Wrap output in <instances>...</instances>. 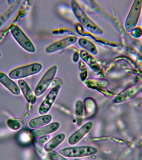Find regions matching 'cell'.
Wrapping results in <instances>:
<instances>
[{
  "instance_id": "6da1fadb",
  "label": "cell",
  "mask_w": 142,
  "mask_h": 160,
  "mask_svg": "<svg viewBox=\"0 0 142 160\" xmlns=\"http://www.w3.org/2000/svg\"><path fill=\"white\" fill-rule=\"evenodd\" d=\"M71 6L72 11L76 18L86 29L94 34H102L103 31L102 30L88 17L77 1H72Z\"/></svg>"
},
{
  "instance_id": "7a4b0ae2",
  "label": "cell",
  "mask_w": 142,
  "mask_h": 160,
  "mask_svg": "<svg viewBox=\"0 0 142 160\" xmlns=\"http://www.w3.org/2000/svg\"><path fill=\"white\" fill-rule=\"evenodd\" d=\"M98 150L91 146H81L66 148L60 150L59 153L64 157L69 158H78L96 154Z\"/></svg>"
},
{
  "instance_id": "3957f363",
  "label": "cell",
  "mask_w": 142,
  "mask_h": 160,
  "mask_svg": "<svg viewBox=\"0 0 142 160\" xmlns=\"http://www.w3.org/2000/svg\"><path fill=\"white\" fill-rule=\"evenodd\" d=\"M42 68L40 63L31 64L12 70L9 73V77L12 79L20 80L38 73Z\"/></svg>"
},
{
  "instance_id": "277c9868",
  "label": "cell",
  "mask_w": 142,
  "mask_h": 160,
  "mask_svg": "<svg viewBox=\"0 0 142 160\" xmlns=\"http://www.w3.org/2000/svg\"><path fill=\"white\" fill-rule=\"evenodd\" d=\"M10 30L14 38L22 48L30 53L35 52L36 48L33 43L19 27L12 25Z\"/></svg>"
},
{
  "instance_id": "5b68a950",
  "label": "cell",
  "mask_w": 142,
  "mask_h": 160,
  "mask_svg": "<svg viewBox=\"0 0 142 160\" xmlns=\"http://www.w3.org/2000/svg\"><path fill=\"white\" fill-rule=\"evenodd\" d=\"M57 66H54L46 71L36 86L35 94L37 97L43 94L54 79L57 72Z\"/></svg>"
},
{
  "instance_id": "8992f818",
  "label": "cell",
  "mask_w": 142,
  "mask_h": 160,
  "mask_svg": "<svg viewBox=\"0 0 142 160\" xmlns=\"http://www.w3.org/2000/svg\"><path fill=\"white\" fill-rule=\"evenodd\" d=\"M62 86V84L56 85L55 87L50 91L39 108L38 112L40 114H47V113L49 112L57 98V96H58Z\"/></svg>"
},
{
  "instance_id": "52a82bcc",
  "label": "cell",
  "mask_w": 142,
  "mask_h": 160,
  "mask_svg": "<svg viewBox=\"0 0 142 160\" xmlns=\"http://www.w3.org/2000/svg\"><path fill=\"white\" fill-rule=\"evenodd\" d=\"M77 41V38L76 36H69L65 38L54 42L46 48V53L50 54L58 52L74 44Z\"/></svg>"
},
{
  "instance_id": "ba28073f",
  "label": "cell",
  "mask_w": 142,
  "mask_h": 160,
  "mask_svg": "<svg viewBox=\"0 0 142 160\" xmlns=\"http://www.w3.org/2000/svg\"><path fill=\"white\" fill-rule=\"evenodd\" d=\"M93 126V123L92 121H89L83 125L70 136L68 139L69 144L73 146L79 142L91 131Z\"/></svg>"
},
{
  "instance_id": "9c48e42d",
  "label": "cell",
  "mask_w": 142,
  "mask_h": 160,
  "mask_svg": "<svg viewBox=\"0 0 142 160\" xmlns=\"http://www.w3.org/2000/svg\"><path fill=\"white\" fill-rule=\"evenodd\" d=\"M60 124L58 122L50 123L39 128L35 129L31 131V134L35 138L46 136L56 132L59 128Z\"/></svg>"
},
{
  "instance_id": "30bf717a",
  "label": "cell",
  "mask_w": 142,
  "mask_h": 160,
  "mask_svg": "<svg viewBox=\"0 0 142 160\" xmlns=\"http://www.w3.org/2000/svg\"><path fill=\"white\" fill-rule=\"evenodd\" d=\"M0 82L13 94L18 96L21 94L19 86L3 72H0Z\"/></svg>"
},
{
  "instance_id": "8fae6325",
  "label": "cell",
  "mask_w": 142,
  "mask_h": 160,
  "mask_svg": "<svg viewBox=\"0 0 142 160\" xmlns=\"http://www.w3.org/2000/svg\"><path fill=\"white\" fill-rule=\"evenodd\" d=\"M18 84L20 90L29 103L33 104L36 101V96L27 82L23 80H18Z\"/></svg>"
},
{
  "instance_id": "7c38bea8",
  "label": "cell",
  "mask_w": 142,
  "mask_h": 160,
  "mask_svg": "<svg viewBox=\"0 0 142 160\" xmlns=\"http://www.w3.org/2000/svg\"><path fill=\"white\" fill-rule=\"evenodd\" d=\"M52 118V116L50 115H41L31 119L29 122V126L32 128H39L50 123Z\"/></svg>"
},
{
  "instance_id": "4fadbf2b",
  "label": "cell",
  "mask_w": 142,
  "mask_h": 160,
  "mask_svg": "<svg viewBox=\"0 0 142 160\" xmlns=\"http://www.w3.org/2000/svg\"><path fill=\"white\" fill-rule=\"evenodd\" d=\"M66 138V135L63 133H59L49 140L45 144L44 149L47 152L53 151L63 142Z\"/></svg>"
},
{
  "instance_id": "5bb4252c",
  "label": "cell",
  "mask_w": 142,
  "mask_h": 160,
  "mask_svg": "<svg viewBox=\"0 0 142 160\" xmlns=\"http://www.w3.org/2000/svg\"><path fill=\"white\" fill-rule=\"evenodd\" d=\"M80 55L82 59L92 69L96 72H98L100 68L99 65L93 57L85 50L81 51Z\"/></svg>"
},
{
  "instance_id": "9a60e30c",
  "label": "cell",
  "mask_w": 142,
  "mask_h": 160,
  "mask_svg": "<svg viewBox=\"0 0 142 160\" xmlns=\"http://www.w3.org/2000/svg\"><path fill=\"white\" fill-rule=\"evenodd\" d=\"M78 44L84 49L88 51L93 55H97L98 53L97 49L94 44L85 38H80L78 41Z\"/></svg>"
},
{
  "instance_id": "2e32d148",
  "label": "cell",
  "mask_w": 142,
  "mask_h": 160,
  "mask_svg": "<svg viewBox=\"0 0 142 160\" xmlns=\"http://www.w3.org/2000/svg\"><path fill=\"white\" fill-rule=\"evenodd\" d=\"M7 123L8 127L13 131H17L21 127V123L17 120L10 119L7 121Z\"/></svg>"
},
{
  "instance_id": "e0dca14e",
  "label": "cell",
  "mask_w": 142,
  "mask_h": 160,
  "mask_svg": "<svg viewBox=\"0 0 142 160\" xmlns=\"http://www.w3.org/2000/svg\"><path fill=\"white\" fill-rule=\"evenodd\" d=\"M48 155L50 160H67L64 156L55 151L48 152Z\"/></svg>"
},
{
  "instance_id": "ac0fdd59",
  "label": "cell",
  "mask_w": 142,
  "mask_h": 160,
  "mask_svg": "<svg viewBox=\"0 0 142 160\" xmlns=\"http://www.w3.org/2000/svg\"><path fill=\"white\" fill-rule=\"evenodd\" d=\"M75 113L77 116H81L83 115V103L81 101H78L76 102Z\"/></svg>"
},
{
  "instance_id": "d6986e66",
  "label": "cell",
  "mask_w": 142,
  "mask_h": 160,
  "mask_svg": "<svg viewBox=\"0 0 142 160\" xmlns=\"http://www.w3.org/2000/svg\"><path fill=\"white\" fill-rule=\"evenodd\" d=\"M82 62H83L82 61L80 62L79 68H81V70L82 71L80 74V77L82 81H84L87 77V72L85 64L83 65V67H82Z\"/></svg>"
},
{
  "instance_id": "ffe728a7",
  "label": "cell",
  "mask_w": 142,
  "mask_h": 160,
  "mask_svg": "<svg viewBox=\"0 0 142 160\" xmlns=\"http://www.w3.org/2000/svg\"><path fill=\"white\" fill-rule=\"evenodd\" d=\"M49 139V138L47 136H41L40 138L39 139V141L40 143L44 144L48 142V140Z\"/></svg>"
},
{
  "instance_id": "44dd1931",
  "label": "cell",
  "mask_w": 142,
  "mask_h": 160,
  "mask_svg": "<svg viewBox=\"0 0 142 160\" xmlns=\"http://www.w3.org/2000/svg\"><path fill=\"white\" fill-rule=\"evenodd\" d=\"M79 58V56L77 53H75L73 55V61L74 62H77Z\"/></svg>"
},
{
  "instance_id": "7402d4cb",
  "label": "cell",
  "mask_w": 142,
  "mask_h": 160,
  "mask_svg": "<svg viewBox=\"0 0 142 160\" xmlns=\"http://www.w3.org/2000/svg\"><path fill=\"white\" fill-rule=\"evenodd\" d=\"M74 160H81L79 159H75Z\"/></svg>"
}]
</instances>
